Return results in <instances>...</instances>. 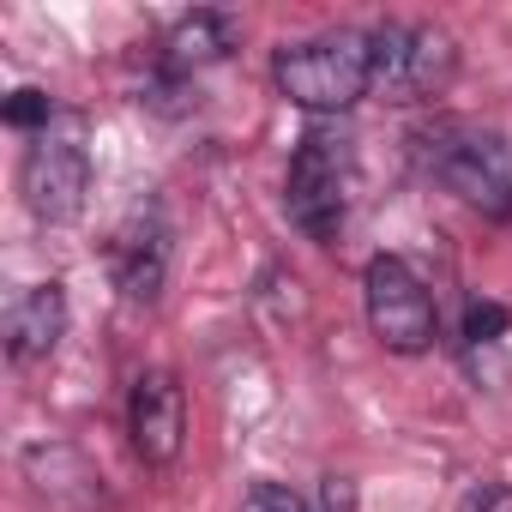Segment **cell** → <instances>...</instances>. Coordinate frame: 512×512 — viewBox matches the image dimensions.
I'll list each match as a JSON object with an SVG mask.
<instances>
[{"label":"cell","instance_id":"obj_12","mask_svg":"<svg viewBox=\"0 0 512 512\" xmlns=\"http://www.w3.org/2000/svg\"><path fill=\"white\" fill-rule=\"evenodd\" d=\"M7 121H13V127H37V133H49L55 103H49L43 91H13V97H7Z\"/></svg>","mask_w":512,"mask_h":512},{"label":"cell","instance_id":"obj_4","mask_svg":"<svg viewBox=\"0 0 512 512\" xmlns=\"http://www.w3.org/2000/svg\"><path fill=\"white\" fill-rule=\"evenodd\" d=\"M344 205H350V151L332 133H308L284 175V211L308 241L326 247L344 229Z\"/></svg>","mask_w":512,"mask_h":512},{"label":"cell","instance_id":"obj_9","mask_svg":"<svg viewBox=\"0 0 512 512\" xmlns=\"http://www.w3.org/2000/svg\"><path fill=\"white\" fill-rule=\"evenodd\" d=\"M0 332H7V356L13 362H37L61 344L67 332V290L61 284H31L7 302V314H0Z\"/></svg>","mask_w":512,"mask_h":512},{"label":"cell","instance_id":"obj_8","mask_svg":"<svg viewBox=\"0 0 512 512\" xmlns=\"http://www.w3.org/2000/svg\"><path fill=\"white\" fill-rule=\"evenodd\" d=\"M19 470L31 482V494L49 512H97L103 506V476L85 464V452L61 446V440H37L19 452Z\"/></svg>","mask_w":512,"mask_h":512},{"label":"cell","instance_id":"obj_11","mask_svg":"<svg viewBox=\"0 0 512 512\" xmlns=\"http://www.w3.org/2000/svg\"><path fill=\"white\" fill-rule=\"evenodd\" d=\"M235 37L241 31H235L229 13H187V19L169 25L163 49H169V67H211V61H223L235 49Z\"/></svg>","mask_w":512,"mask_h":512},{"label":"cell","instance_id":"obj_14","mask_svg":"<svg viewBox=\"0 0 512 512\" xmlns=\"http://www.w3.org/2000/svg\"><path fill=\"white\" fill-rule=\"evenodd\" d=\"M241 512H308V506H302L290 488H278V482H260V488L247 494V506H241Z\"/></svg>","mask_w":512,"mask_h":512},{"label":"cell","instance_id":"obj_7","mask_svg":"<svg viewBox=\"0 0 512 512\" xmlns=\"http://www.w3.org/2000/svg\"><path fill=\"white\" fill-rule=\"evenodd\" d=\"M127 434H133V452L145 464H175L181 440H187V398H181V380L163 374V368H145L133 380V398H127Z\"/></svg>","mask_w":512,"mask_h":512},{"label":"cell","instance_id":"obj_6","mask_svg":"<svg viewBox=\"0 0 512 512\" xmlns=\"http://www.w3.org/2000/svg\"><path fill=\"white\" fill-rule=\"evenodd\" d=\"M25 205L43 217V223H73L85 211V193H91V157L79 145V133H37L31 151H25Z\"/></svg>","mask_w":512,"mask_h":512},{"label":"cell","instance_id":"obj_15","mask_svg":"<svg viewBox=\"0 0 512 512\" xmlns=\"http://www.w3.org/2000/svg\"><path fill=\"white\" fill-rule=\"evenodd\" d=\"M494 332H506V308L476 302V308H470V320H464V338H470V344H488Z\"/></svg>","mask_w":512,"mask_h":512},{"label":"cell","instance_id":"obj_5","mask_svg":"<svg viewBox=\"0 0 512 512\" xmlns=\"http://www.w3.org/2000/svg\"><path fill=\"white\" fill-rule=\"evenodd\" d=\"M362 302H368V326L386 350L398 356H422L440 332V314H434V296L428 284L416 278L410 260H398V253H380V260H368L362 272Z\"/></svg>","mask_w":512,"mask_h":512},{"label":"cell","instance_id":"obj_10","mask_svg":"<svg viewBox=\"0 0 512 512\" xmlns=\"http://www.w3.org/2000/svg\"><path fill=\"white\" fill-rule=\"evenodd\" d=\"M163 278H169V229L157 217H133L115 235V284L127 302L151 308L163 296Z\"/></svg>","mask_w":512,"mask_h":512},{"label":"cell","instance_id":"obj_2","mask_svg":"<svg viewBox=\"0 0 512 512\" xmlns=\"http://www.w3.org/2000/svg\"><path fill=\"white\" fill-rule=\"evenodd\" d=\"M272 79L296 109H314V115L350 109L374 91V43L368 31H326V37L290 43L278 49Z\"/></svg>","mask_w":512,"mask_h":512},{"label":"cell","instance_id":"obj_13","mask_svg":"<svg viewBox=\"0 0 512 512\" xmlns=\"http://www.w3.org/2000/svg\"><path fill=\"white\" fill-rule=\"evenodd\" d=\"M458 512H512V482H476Z\"/></svg>","mask_w":512,"mask_h":512},{"label":"cell","instance_id":"obj_3","mask_svg":"<svg viewBox=\"0 0 512 512\" xmlns=\"http://www.w3.org/2000/svg\"><path fill=\"white\" fill-rule=\"evenodd\" d=\"M374 43V97L386 103H428L458 73V43L422 19H386L368 31Z\"/></svg>","mask_w":512,"mask_h":512},{"label":"cell","instance_id":"obj_1","mask_svg":"<svg viewBox=\"0 0 512 512\" xmlns=\"http://www.w3.org/2000/svg\"><path fill=\"white\" fill-rule=\"evenodd\" d=\"M416 157L470 211L512 223V139L476 121H434L416 133Z\"/></svg>","mask_w":512,"mask_h":512}]
</instances>
